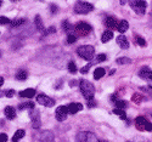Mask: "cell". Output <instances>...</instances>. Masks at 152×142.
<instances>
[{"label":"cell","mask_w":152,"mask_h":142,"mask_svg":"<svg viewBox=\"0 0 152 142\" xmlns=\"http://www.w3.org/2000/svg\"><path fill=\"white\" fill-rule=\"evenodd\" d=\"M74 32L77 33L79 36H85V35H88L91 32V27L88 23H85V22H79V23L75 24ZM77 34H75V35H77Z\"/></svg>","instance_id":"obj_7"},{"label":"cell","mask_w":152,"mask_h":142,"mask_svg":"<svg viewBox=\"0 0 152 142\" xmlns=\"http://www.w3.org/2000/svg\"><path fill=\"white\" fill-rule=\"evenodd\" d=\"M106 55L105 54H100V55H97V57H96V60H95V62H105L106 61Z\"/></svg>","instance_id":"obj_33"},{"label":"cell","mask_w":152,"mask_h":142,"mask_svg":"<svg viewBox=\"0 0 152 142\" xmlns=\"http://www.w3.org/2000/svg\"><path fill=\"white\" fill-rule=\"evenodd\" d=\"M62 27H63V29H65L67 33H69V32L72 31V25L69 24L68 21H65V22H63V23H62Z\"/></svg>","instance_id":"obj_32"},{"label":"cell","mask_w":152,"mask_h":142,"mask_svg":"<svg viewBox=\"0 0 152 142\" xmlns=\"http://www.w3.org/2000/svg\"><path fill=\"white\" fill-rule=\"evenodd\" d=\"M147 83H148V87H152V78H151V79H148V80H147Z\"/></svg>","instance_id":"obj_43"},{"label":"cell","mask_w":152,"mask_h":142,"mask_svg":"<svg viewBox=\"0 0 152 142\" xmlns=\"http://www.w3.org/2000/svg\"><path fill=\"white\" fill-rule=\"evenodd\" d=\"M51 11H53V14H55V12L57 11V7L55 5H51Z\"/></svg>","instance_id":"obj_41"},{"label":"cell","mask_w":152,"mask_h":142,"mask_svg":"<svg viewBox=\"0 0 152 142\" xmlns=\"http://www.w3.org/2000/svg\"><path fill=\"white\" fill-rule=\"evenodd\" d=\"M37 138L42 142H51V141H54V134L49 130H45V131H42L38 134Z\"/></svg>","instance_id":"obj_10"},{"label":"cell","mask_w":152,"mask_h":142,"mask_svg":"<svg viewBox=\"0 0 152 142\" xmlns=\"http://www.w3.org/2000/svg\"><path fill=\"white\" fill-rule=\"evenodd\" d=\"M105 69L104 68H96L95 71H94V78L95 79H101L102 76L105 75Z\"/></svg>","instance_id":"obj_22"},{"label":"cell","mask_w":152,"mask_h":142,"mask_svg":"<svg viewBox=\"0 0 152 142\" xmlns=\"http://www.w3.org/2000/svg\"><path fill=\"white\" fill-rule=\"evenodd\" d=\"M77 66H75V63L74 62H68V72H71L72 74H74V73H77Z\"/></svg>","instance_id":"obj_28"},{"label":"cell","mask_w":152,"mask_h":142,"mask_svg":"<svg viewBox=\"0 0 152 142\" xmlns=\"http://www.w3.org/2000/svg\"><path fill=\"white\" fill-rule=\"evenodd\" d=\"M24 108H31V109H33V108H34V103H32V102H26V103H21V105H18V109H20V111H22V109H24Z\"/></svg>","instance_id":"obj_25"},{"label":"cell","mask_w":152,"mask_h":142,"mask_svg":"<svg viewBox=\"0 0 152 142\" xmlns=\"http://www.w3.org/2000/svg\"><path fill=\"white\" fill-rule=\"evenodd\" d=\"M35 95V90L34 89H26L23 91L20 92V97H24V98H31Z\"/></svg>","instance_id":"obj_17"},{"label":"cell","mask_w":152,"mask_h":142,"mask_svg":"<svg viewBox=\"0 0 152 142\" xmlns=\"http://www.w3.org/2000/svg\"><path fill=\"white\" fill-rule=\"evenodd\" d=\"M132 100H133L135 103H140V102L144 100V97H142L141 95H139V94H134L133 97H132Z\"/></svg>","instance_id":"obj_31"},{"label":"cell","mask_w":152,"mask_h":142,"mask_svg":"<svg viewBox=\"0 0 152 142\" xmlns=\"http://www.w3.org/2000/svg\"><path fill=\"white\" fill-rule=\"evenodd\" d=\"M118 64H125V63H130L132 60L130 58H126V57H121V58H117L116 61Z\"/></svg>","instance_id":"obj_30"},{"label":"cell","mask_w":152,"mask_h":142,"mask_svg":"<svg viewBox=\"0 0 152 142\" xmlns=\"http://www.w3.org/2000/svg\"><path fill=\"white\" fill-rule=\"evenodd\" d=\"M139 76H140V78H142V79H145V80L147 82L148 79L152 78V71L150 69V67L144 66L140 71H139Z\"/></svg>","instance_id":"obj_12"},{"label":"cell","mask_w":152,"mask_h":142,"mask_svg":"<svg viewBox=\"0 0 152 142\" xmlns=\"http://www.w3.org/2000/svg\"><path fill=\"white\" fill-rule=\"evenodd\" d=\"M128 28H129V23L126 22L125 20L121 21V22L118 23V25H117V31H118L119 33H125L126 31H128Z\"/></svg>","instance_id":"obj_18"},{"label":"cell","mask_w":152,"mask_h":142,"mask_svg":"<svg viewBox=\"0 0 152 142\" xmlns=\"http://www.w3.org/2000/svg\"><path fill=\"white\" fill-rule=\"evenodd\" d=\"M37 102L39 103V105L45 106V107H53V106H55L54 98L49 97V96H45V95H38L37 96Z\"/></svg>","instance_id":"obj_8"},{"label":"cell","mask_w":152,"mask_h":142,"mask_svg":"<svg viewBox=\"0 0 152 142\" xmlns=\"http://www.w3.org/2000/svg\"><path fill=\"white\" fill-rule=\"evenodd\" d=\"M27 76H28V74H27V72L24 71V69H20V71L16 73V79H17V80H26Z\"/></svg>","instance_id":"obj_20"},{"label":"cell","mask_w":152,"mask_h":142,"mask_svg":"<svg viewBox=\"0 0 152 142\" xmlns=\"http://www.w3.org/2000/svg\"><path fill=\"white\" fill-rule=\"evenodd\" d=\"M5 95L7 96V97H12V96H14L15 95V90H6V92H5Z\"/></svg>","instance_id":"obj_37"},{"label":"cell","mask_w":152,"mask_h":142,"mask_svg":"<svg viewBox=\"0 0 152 142\" xmlns=\"http://www.w3.org/2000/svg\"><path fill=\"white\" fill-rule=\"evenodd\" d=\"M94 62H91V63H89V64H86V66H84L82 69H80V73H83V74H86L88 72H89V69H90V67H91V64H93Z\"/></svg>","instance_id":"obj_34"},{"label":"cell","mask_w":152,"mask_h":142,"mask_svg":"<svg viewBox=\"0 0 152 142\" xmlns=\"http://www.w3.org/2000/svg\"><path fill=\"white\" fill-rule=\"evenodd\" d=\"M135 125L140 131H152V124L144 117H137L135 119Z\"/></svg>","instance_id":"obj_6"},{"label":"cell","mask_w":152,"mask_h":142,"mask_svg":"<svg viewBox=\"0 0 152 142\" xmlns=\"http://www.w3.org/2000/svg\"><path fill=\"white\" fill-rule=\"evenodd\" d=\"M79 87H80V91H82L83 96L86 100H91L94 97V95H95V87H94V85L90 82H88V80H80Z\"/></svg>","instance_id":"obj_1"},{"label":"cell","mask_w":152,"mask_h":142,"mask_svg":"<svg viewBox=\"0 0 152 142\" xmlns=\"http://www.w3.org/2000/svg\"><path fill=\"white\" fill-rule=\"evenodd\" d=\"M0 142H7V135L6 134H0Z\"/></svg>","instance_id":"obj_38"},{"label":"cell","mask_w":152,"mask_h":142,"mask_svg":"<svg viewBox=\"0 0 152 142\" xmlns=\"http://www.w3.org/2000/svg\"><path fill=\"white\" fill-rule=\"evenodd\" d=\"M75 40H77V35L73 34V33H69L68 36H67V43L68 44H73V43H75Z\"/></svg>","instance_id":"obj_29"},{"label":"cell","mask_w":152,"mask_h":142,"mask_svg":"<svg viewBox=\"0 0 152 142\" xmlns=\"http://www.w3.org/2000/svg\"><path fill=\"white\" fill-rule=\"evenodd\" d=\"M117 44L119 45V47L121 49H128L129 47V43H128V39L122 34V35H119L118 38H117Z\"/></svg>","instance_id":"obj_15"},{"label":"cell","mask_w":152,"mask_h":142,"mask_svg":"<svg viewBox=\"0 0 152 142\" xmlns=\"http://www.w3.org/2000/svg\"><path fill=\"white\" fill-rule=\"evenodd\" d=\"M67 114H68V107L66 106H60L57 109H56V113H55V117L58 122H63L66 119L67 117Z\"/></svg>","instance_id":"obj_9"},{"label":"cell","mask_w":152,"mask_h":142,"mask_svg":"<svg viewBox=\"0 0 152 142\" xmlns=\"http://www.w3.org/2000/svg\"><path fill=\"white\" fill-rule=\"evenodd\" d=\"M24 130H22V129H20V130H17L16 133H15V135H14V137H12V141L14 142H18L23 136H24Z\"/></svg>","instance_id":"obj_21"},{"label":"cell","mask_w":152,"mask_h":142,"mask_svg":"<svg viewBox=\"0 0 152 142\" xmlns=\"http://www.w3.org/2000/svg\"><path fill=\"white\" fill-rule=\"evenodd\" d=\"M112 38H113V33L111 31H106V32H104L102 36H101V42H102V43H107V42H110L112 39Z\"/></svg>","instance_id":"obj_19"},{"label":"cell","mask_w":152,"mask_h":142,"mask_svg":"<svg viewBox=\"0 0 152 142\" xmlns=\"http://www.w3.org/2000/svg\"><path fill=\"white\" fill-rule=\"evenodd\" d=\"M99 142H106V141H101V140H100V141H99Z\"/></svg>","instance_id":"obj_46"},{"label":"cell","mask_w":152,"mask_h":142,"mask_svg":"<svg viewBox=\"0 0 152 142\" xmlns=\"http://www.w3.org/2000/svg\"><path fill=\"white\" fill-rule=\"evenodd\" d=\"M105 25L107 28H110V29H116L118 23H117V20L115 17H107L105 20Z\"/></svg>","instance_id":"obj_14"},{"label":"cell","mask_w":152,"mask_h":142,"mask_svg":"<svg viewBox=\"0 0 152 142\" xmlns=\"http://www.w3.org/2000/svg\"><path fill=\"white\" fill-rule=\"evenodd\" d=\"M96 106V102L91 98V100H88V107H95Z\"/></svg>","instance_id":"obj_39"},{"label":"cell","mask_w":152,"mask_h":142,"mask_svg":"<svg viewBox=\"0 0 152 142\" xmlns=\"http://www.w3.org/2000/svg\"><path fill=\"white\" fill-rule=\"evenodd\" d=\"M4 113H5V117L7 119H10V120L16 118V111H15L14 107H11V106H7L5 108V111H4Z\"/></svg>","instance_id":"obj_16"},{"label":"cell","mask_w":152,"mask_h":142,"mask_svg":"<svg viewBox=\"0 0 152 142\" xmlns=\"http://www.w3.org/2000/svg\"><path fill=\"white\" fill-rule=\"evenodd\" d=\"M136 43L140 45V46H146V42L142 39L141 36H137V38H136Z\"/></svg>","instance_id":"obj_35"},{"label":"cell","mask_w":152,"mask_h":142,"mask_svg":"<svg viewBox=\"0 0 152 142\" xmlns=\"http://www.w3.org/2000/svg\"><path fill=\"white\" fill-rule=\"evenodd\" d=\"M129 5L139 15L145 14V10L147 7V4L145 0H129Z\"/></svg>","instance_id":"obj_4"},{"label":"cell","mask_w":152,"mask_h":142,"mask_svg":"<svg viewBox=\"0 0 152 142\" xmlns=\"http://www.w3.org/2000/svg\"><path fill=\"white\" fill-rule=\"evenodd\" d=\"M67 107H68V112L71 114H75V113H78V112H80L83 109L82 103H69Z\"/></svg>","instance_id":"obj_13"},{"label":"cell","mask_w":152,"mask_h":142,"mask_svg":"<svg viewBox=\"0 0 152 142\" xmlns=\"http://www.w3.org/2000/svg\"><path fill=\"white\" fill-rule=\"evenodd\" d=\"M3 84H4V78L3 76H0V87L3 86Z\"/></svg>","instance_id":"obj_42"},{"label":"cell","mask_w":152,"mask_h":142,"mask_svg":"<svg viewBox=\"0 0 152 142\" xmlns=\"http://www.w3.org/2000/svg\"><path fill=\"white\" fill-rule=\"evenodd\" d=\"M29 117L32 118L33 127H34V129H39V126H40V113H39V111L32 109V111L29 112Z\"/></svg>","instance_id":"obj_11"},{"label":"cell","mask_w":152,"mask_h":142,"mask_svg":"<svg viewBox=\"0 0 152 142\" xmlns=\"http://www.w3.org/2000/svg\"><path fill=\"white\" fill-rule=\"evenodd\" d=\"M24 22H26V20L24 18H16V20H14V21H11V25L12 27H18V25H21V24H23Z\"/></svg>","instance_id":"obj_26"},{"label":"cell","mask_w":152,"mask_h":142,"mask_svg":"<svg viewBox=\"0 0 152 142\" xmlns=\"http://www.w3.org/2000/svg\"><path fill=\"white\" fill-rule=\"evenodd\" d=\"M1 4H3V1H1V0H0V6H1Z\"/></svg>","instance_id":"obj_45"},{"label":"cell","mask_w":152,"mask_h":142,"mask_svg":"<svg viewBox=\"0 0 152 142\" xmlns=\"http://www.w3.org/2000/svg\"><path fill=\"white\" fill-rule=\"evenodd\" d=\"M77 141L78 142H99L100 140L95 134L90 131H80L77 134Z\"/></svg>","instance_id":"obj_5"},{"label":"cell","mask_w":152,"mask_h":142,"mask_svg":"<svg viewBox=\"0 0 152 142\" xmlns=\"http://www.w3.org/2000/svg\"><path fill=\"white\" fill-rule=\"evenodd\" d=\"M113 103H115V105L117 106V108H121V109H123V108L126 107V101H123V100H118V98H117Z\"/></svg>","instance_id":"obj_27"},{"label":"cell","mask_w":152,"mask_h":142,"mask_svg":"<svg viewBox=\"0 0 152 142\" xmlns=\"http://www.w3.org/2000/svg\"><path fill=\"white\" fill-rule=\"evenodd\" d=\"M35 27H37V29H39V31H44V25H43L40 16H35Z\"/></svg>","instance_id":"obj_23"},{"label":"cell","mask_w":152,"mask_h":142,"mask_svg":"<svg viewBox=\"0 0 152 142\" xmlns=\"http://www.w3.org/2000/svg\"><path fill=\"white\" fill-rule=\"evenodd\" d=\"M77 54L78 56H80L82 58L86 60V61H90L93 57H94V54H95V49L90 45H83V46H79L77 49Z\"/></svg>","instance_id":"obj_2"},{"label":"cell","mask_w":152,"mask_h":142,"mask_svg":"<svg viewBox=\"0 0 152 142\" xmlns=\"http://www.w3.org/2000/svg\"><path fill=\"white\" fill-rule=\"evenodd\" d=\"M121 3H122V5H124L125 4V0H121Z\"/></svg>","instance_id":"obj_44"},{"label":"cell","mask_w":152,"mask_h":142,"mask_svg":"<svg viewBox=\"0 0 152 142\" xmlns=\"http://www.w3.org/2000/svg\"><path fill=\"white\" fill-rule=\"evenodd\" d=\"M93 10H94V6L91 4L80 1V0L75 3V5H74V12L75 14H79V15H86Z\"/></svg>","instance_id":"obj_3"},{"label":"cell","mask_w":152,"mask_h":142,"mask_svg":"<svg viewBox=\"0 0 152 142\" xmlns=\"http://www.w3.org/2000/svg\"><path fill=\"white\" fill-rule=\"evenodd\" d=\"M141 89H144V90H147V91L150 92V95L152 96V87H147V89H146V87H141Z\"/></svg>","instance_id":"obj_40"},{"label":"cell","mask_w":152,"mask_h":142,"mask_svg":"<svg viewBox=\"0 0 152 142\" xmlns=\"http://www.w3.org/2000/svg\"><path fill=\"white\" fill-rule=\"evenodd\" d=\"M11 23V21L7 18V17H0V24H10Z\"/></svg>","instance_id":"obj_36"},{"label":"cell","mask_w":152,"mask_h":142,"mask_svg":"<svg viewBox=\"0 0 152 142\" xmlns=\"http://www.w3.org/2000/svg\"><path fill=\"white\" fill-rule=\"evenodd\" d=\"M113 113L117 114V115H119V117L122 118V120H126V114H125V112H124L123 109H121V108H116L115 111H113Z\"/></svg>","instance_id":"obj_24"}]
</instances>
